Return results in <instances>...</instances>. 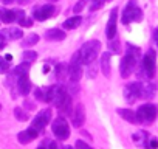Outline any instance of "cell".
I'll return each mask as SVG.
<instances>
[{
  "label": "cell",
  "instance_id": "ab89813d",
  "mask_svg": "<svg viewBox=\"0 0 158 149\" xmlns=\"http://www.w3.org/2000/svg\"><path fill=\"white\" fill-rule=\"evenodd\" d=\"M153 42H155V44L158 45V28H156V30L153 31Z\"/></svg>",
  "mask_w": 158,
  "mask_h": 149
},
{
  "label": "cell",
  "instance_id": "3957f363",
  "mask_svg": "<svg viewBox=\"0 0 158 149\" xmlns=\"http://www.w3.org/2000/svg\"><path fill=\"white\" fill-rule=\"evenodd\" d=\"M155 71H156V54H155V50H149L139 65L136 67V74L139 79H152L155 76Z\"/></svg>",
  "mask_w": 158,
  "mask_h": 149
},
{
  "label": "cell",
  "instance_id": "836d02e7",
  "mask_svg": "<svg viewBox=\"0 0 158 149\" xmlns=\"http://www.w3.org/2000/svg\"><path fill=\"white\" fill-rule=\"evenodd\" d=\"M19 23H20L22 27H25V28H30V27H33V20H31L30 17H27V16H25V17H23V19H22Z\"/></svg>",
  "mask_w": 158,
  "mask_h": 149
},
{
  "label": "cell",
  "instance_id": "ffe728a7",
  "mask_svg": "<svg viewBox=\"0 0 158 149\" xmlns=\"http://www.w3.org/2000/svg\"><path fill=\"white\" fill-rule=\"evenodd\" d=\"M28 71H30V62H23V64H20V65H17V67L13 68L11 76H14V78L19 79V78H22V76H27Z\"/></svg>",
  "mask_w": 158,
  "mask_h": 149
},
{
  "label": "cell",
  "instance_id": "4fadbf2b",
  "mask_svg": "<svg viewBox=\"0 0 158 149\" xmlns=\"http://www.w3.org/2000/svg\"><path fill=\"white\" fill-rule=\"evenodd\" d=\"M85 121V112H84V106L82 104H77L71 113V123L74 127H81Z\"/></svg>",
  "mask_w": 158,
  "mask_h": 149
},
{
  "label": "cell",
  "instance_id": "ac0fdd59",
  "mask_svg": "<svg viewBox=\"0 0 158 149\" xmlns=\"http://www.w3.org/2000/svg\"><path fill=\"white\" fill-rule=\"evenodd\" d=\"M45 37H47V40H54V42L64 40L65 39V31L60 30V28H51V30H48L45 33Z\"/></svg>",
  "mask_w": 158,
  "mask_h": 149
},
{
  "label": "cell",
  "instance_id": "ba28073f",
  "mask_svg": "<svg viewBox=\"0 0 158 149\" xmlns=\"http://www.w3.org/2000/svg\"><path fill=\"white\" fill-rule=\"evenodd\" d=\"M51 130L57 137V140H67L70 137V126H68V123H67V120L64 117H57L53 121Z\"/></svg>",
  "mask_w": 158,
  "mask_h": 149
},
{
  "label": "cell",
  "instance_id": "ee69618b",
  "mask_svg": "<svg viewBox=\"0 0 158 149\" xmlns=\"http://www.w3.org/2000/svg\"><path fill=\"white\" fill-rule=\"evenodd\" d=\"M65 149H73V147H65Z\"/></svg>",
  "mask_w": 158,
  "mask_h": 149
},
{
  "label": "cell",
  "instance_id": "9c48e42d",
  "mask_svg": "<svg viewBox=\"0 0 158 149\" xmlns=\"http://www.w3.org/2000/svg\"><path fill=\"white\" fill-rule=\"evenodd\" d=\"M139 96H141V81L130 83L124 87V100L129 104H133Z\"/></svg>",
  "mask_w": 158,
  "mask_h": 149
},
{
  "label": "cell",
  "instance_id": "cb8c5ba5",
  "mask_svg": "<svg viewBox=\"0 0 158 149\" xmlns=\"http://www.w3.org/2000/svg\"><path fill=\"white\" fill-rule=\"evenodd\" d=\"M0 20L3 23H11L16 20L14 17V11L13 10H5V8H0Z\"/></svg>",
  "mask_w": 158,
  "mask_h": 149
},
{
  "label": "cell",
  "instance_id": "30bf717a",
  "mask_svg": "<svg viewBox=\"0 0 158 149\" xmlns=\"http://www.w3.org/2000/svg\"><path fill=\"white\" fill-rule=\"evenodd\" d=\"M50 120H51V110H50V109H42V110L34 117L31 127L36 129L37 132H40V130H44V129L50 124Z\"/></svg>",
  "mask_w": 158,
  "mask_h": 149
},
{
  "label": "cell",
  "instance_id": "277c9868",
  "mask_svg": "<svg viewBox=\"0 0 158 149\" xmlns=\"http://www.w3.org/2000/svg\"><path fill=\"white\" fill-rule=\"evenodd\" d=\"M99 50H101V42L99 40H89V42H85L82 47H81V50H79V56H81V62H82V65H90V64H93L95 62V59L98 57V54H99Z\"/></svg>",
  "mask_w": 158,
  "mask_h": 149
},
{
  "label": "cell",
  "instance_id": "d590c367",
  "mask_svg": "<svg viewBox=\"0 0 158 149\" xmlns=\"http://www.w3.org/2000/svg\"><path fill=\"white\" fill-rule=\"evenodd\" d=\"M13 11H14V17L17 22H20L25 17V11H22V10H13Z\"/></svg>",
  "mask_w": 158,
  "mask_h": 149
},
{
  "label": "cell",
  "instance_id": "74e56055",
  "mask_svg": "<svg viewBox=\"0 0 158 149\" xmlns=\"http://www.w3.org/2000/svg\"><path fill=\"white\" fill-rule=\"evenodd\" d=\"M47 144H48V147H47V149H60V147H59V144H57L54 140H50V141H47Z\"/></svg>",
  "mask_w": 158,
  "mask_h": 149
},
{
  "label": "cell",
  "instance_id": "4316f807",
  "mask_svg": "<svg viewBox=\"0 0 158 149\" xmlns=\"http://www.w3.org/2000/svg\"><path fill=\"white\" fill-rule=\"evenodd\" d=\"M14 117L19 121H28V118H30V115L27 113V110H23L22 107H16L14 109Z\"/></svg>",
  "mask_w": 158,
  "mask_h": 149
},
{
  "label": "cell",
  "instance_id": "44dd1931",
  "mask_svg": "<svg viewBox=\"0 0 158 149\" xmlns=\"http://www.w3.org/2000/svg\"><path fill=\"white\" fill-rule=\"evenodd\" d=\"M118 115L121 118H124L126 121L129 123H138V118H136V112L135 110H130V109H118Z\"/></svg>",
  "mask_w": 158,
  "mask_h": 149
},
{
  "label": "cell",
  "instance_id": "6da1fadb",
  "mask_svg": "<svg viewBox=\"0 0 158 149\" xmlns=\"http://www.w3.org/2000/svg\"><path fill=\"white\" fill-rule=\"evenodd\" d=\"M45 101L51 103L54 107H57L64 113H71V96L67 93V90L60 86H51L48 87L45 93Z\"/></svg>",
  "mask_w": 158,
  "mask_h": 149
},
{
  "label": "cell",
  "instance_id": "5bb4252c",
  "mask_svg": "<svg viewBox=\"0 0 158 149\" xmlns=\"http://www.w3.org/2000/svg\"><path fill=\"white\" fill-rule=\"evenodd\" d=\"M37 135H39V132L30 126L28 129H25V130L19 132L17 140H19V143H20V144H28V143H31L33 140H36V138H37Z\"/></svg>",
  "mask_w": 158,
  "mask_h": 149
},
{
  "label": "cell",
  "instance_id": "8992f818",
  "mask_svg": "<svg viewBox=\"0 0 158 149\" xmlns=\"http://www.w3.org/2000/svg\"><path fill=\"white\" fill-rule=\"evenodd\" d=\"M143 19V11L138 8V3L136 0H129V3L126 5L124 11H123V16H121V20L124 25H129L130 22L136 20L139 22Z\"/></svg>",
  "mask_w": 158,
  "mask_h": 149
},
{
  "label": "cell",
  "instance_id": "d6986e66",
  "mask_svg": "<svg viewBox=\"0 0 158 149\" xmlns=\"http://www.w3.org/2000/svg\"><path fill=\"white\" fill-rule=\"evenodd\" d=\"M0 34H2L5 39H13V40H17V39L23 37V33H22L20 28H6V30L0 31Z\"/></svg>",
  "mask_w": 158,
  "mask_h": 149
},
{
  "label": "cell",
  "instance_id": "f1b7e54d",
  "mask_svg": "<svg viewBox=\"0 0 158 149\" xmlns=\"http://www.w3.org/2000/svg\"><path fill=\"white\" fill-rule=\"evenodd\" d=\"M109 48H110V51L112 53H119V50H121V45H119V40L115 37V39H112L110 42H109Z\"/></svg>",
  "mask_w": 158,
  "mask_h": 149
},
{
  "label": "cell",
  "instance_id": "8d00e7d4",
  "mask_svg": "<svg viewBox=\"0 0 158 149\" xmlns=\"http://www.w3.org/2000/svg\"><path fill=\"white\" fill-rule=\"evenodd\" d=\"M156 147H158V140L150 137V140H149V143H147V149H156Z\"/></svg>",
  "mask_w": 158,
  "mask_h": 149
},
{
  "label": "cell",
  "instance_id": "60d3db41",
  "mask_svg": "<svg viewBox=\"0 0 158 149\" xmlns=\"http://www.w3.org/2000/svg\"><path fill=\"white\" fill-rule=\"evenodd\" d=\"M16 2H17L19 5H28V3L31 2V0H16Z\"/></svg>",
  "mask_w": 158,
  "mask_h": 149
},
{
  "label": "cell",
  "instance_id": "4dcf8cb0",
  "mask_svg": "<svg viewBox=\"0 0 158 149\" xmlns=\"http://www.w3.org/2000/svg\"><path fill=\"white\" fill-rule=\"evenodd\" d=\"M10 68V62L5 57H0V73H5Z\"/></svg>",
  "mask_w": 158,
  "mask_h": 149
},
{
  "label": "cell",
  "instance_id": "e0dca14e",
  "mask_svg": "<svg viewBox=\"0 0 158 149\" xmlns=\"http://www.w3.org/2000/svg\"><path fill=\"white\" fill-rule=\"evenodd\" d=\"M17 87H19V93L20 95H23V96H27L30 92H31V81H30V78L28 76H22V78H19V81H17Z\"/></svg>",
  "mask_w": 158,
  "mask_h": 149
},
{
  "label": "cell",
  "instance_id": "7bdbcfd3",
  "mask_svg": "<svg viewBox=\"0 0 158 149\" xmlns=\"http://www.w3.org/2000/svg\"><path fill=\"white\" fill-rule=\"evenodd\" d=\"M37 149H47V147H44V146H40V147H37Z\"/></svg>",
  "mask_w": 158,
  "mask_h": 149
},
{
  "label": "cell",
  "instance_id": "e575fe53",
  "mask_svg": "<svg viewBox=\"0 0 158 149\" xmlns=\"http://www.w3.org/2000/svg\"><path fill=\"white\" fill-rule=\"evenodd\" d=\"M76 149H93V147L89 146L87 143H84L82 140H77V141H76Z\"/></svg>",
  "mask_w": 158,
  "mask_h": 149
},
{
  "label": "cell",
  "instance_id": "9a60e30c",
  "mask_svg": "<svg viewBox=\"0 0 158 149\" xmlns=\"http://www.w3.org/2000/svg\"><path fill=\"white\" fill-rule=\"evenodd\" d=\"M132 140H133V143H135L136 146L147 149V143H149V140H150V135H149L146 130H138V132H135V134L132 135Z\"/></svg>",
  "mask_w": 158,
  "mask_h": 149
},
{
  "label": "cell",
  "instance_id": "7402d4cb",
  "mask_svg": "<svg viewBox=\"0 0 158 149\" xmlns=\"http://www.w3.org/2000/svg\"><path fill=\"white\" fill-rule=\"evenodd\" d=\"M82 23V17L81 16H73V17H70V19H67L64 23H62V27L65 28V30H74V28H77L79 25Z\"/></svg>",
  "mask_w": 158,
  "mask_h": 149
},
{
  "label": "cell",
  "instance_id": "8fae6325",
  "mask_svg": "<svg viewBox=\"0 0 158 149\" xmlns=\"http://www.w3.org/2000/svg\"><path fill=\"white\" fill-rule=\"evenodd\" d=\"M53 14H54V6L50 5V3L42 5V6H37V8H34V11H33V17H34L36 20H39V22L50 19Z\"/></svg>",
  "mask_w": 158,
  "mask_h": 149
},
{
  "label": "cell",
  "instance_id": "5b68a950",
  "mask_svg": "<svg viewBox=\"0 0 158 149\" xmlns=\"http://www.w3.org/2000/svg\"><path fill=\"white\" fill-rule=\"evenodd\" d=\"M158 117V107L152 103L141 104L136 110V118L138 123H153Z\"/></svg>",
  "mask_w": 158,
  "mask_h": 149
},
{
  "label": "cell",
  "instance_id": "52a82bcc",
  "mask_svg": "<svg viewBox=\"0 0 158 149\" xmlns=\"http://www.w3.org/2000/svg\"><path fill=\"white\" fill-rule=\"evenodd\" d=\"M81 76H82V62H81L79 51H76L68 65V78L71 79V83H77L81 79Z\"/></svg>",
  "mask_w": 158,
  "mask_h": 149
},
{
  "label": "cell",
  "instance_id": "603a6c76",
  "mask_svg": "<svg viewBox=\"0 0 158 149\" xmlns=\"http://www.w3.org/2000/svg\"><path fill=\"white\" fill-rule=\"evenodd\" d=\"M101 68H102V73L109 78L110 76V53H102V56H101Z\"/></svg>",
  "mask_w": 158,
  "mask_h": 149
},
{
  "label": "cell",
  "instance_id": "f35d334b",
  "mask_svg": "<svg viewBox=\"0 0 158 149\" xmlns=\"http://www.w3.org/2000/svg\"><path fill=\"white\" fill-rule=\"evenodd\" d=\"M5 45H6V39H5V37H3L2 34H0V50H2V48H3Z\"/></svg>",
  "mask_w": 158,
  "mask_h": 149
},
{
  "label": "cell",
  "instance_id": "d4e9b609",
  "mask_svg": "<svg viewBox=\"0 0 158 149\" xmlns=\"http://www.w3.org/2000/svg\"><path fill=\"white\" fill-rule=\"evenodd\" d=\"M67 74H68V67L64 65V64H59V65L56 67V78H57L59 81H64V79L67 78Z\"/></svg>",
  "mask_w": 158,
  "mask_h": 149
},
{
  "label": "cell",
  "instance_id": "7c38bea8",
  "mask_svg": "<svg viewBox=\"0 0 158 149\" xmlns=\"http://www.w3.org/2000/svg\"><path fill=\"white\" fill-rule=\"evenodd\" d=\"M116 22H118V8H113V10L110 11L109 22H107V28H106V34H107L109 40L115 39V36H116Z\"/></svg>",
  "mask_w": 158,
  "mask_h": 149
},
{
  "label": "cell",
  "instance_id": "2e32d148",
  "mask_svg": "<svg viewBox=\"0 0 158 149\" xmlns=\"http://www.w3.org/2000/svg\"><path fill=\"white\" fill-rule=\"evenodd\" d=\"M156 93V86L152 83H141V96L143 100H152Z\"/></svg>",
  "mask_w": 158,
  "mask_h": 149
},
{
  "label": "cell",
  "instance_id": "b9f144b4",
  "mask_svg": "<svg viewBox=\"0 0 158 149\" xmlns=\"http://www.w3.org/2000/svg\"><path fill=\"white\" fill-rule=\"evenodd\" d=\"M2 2H3L5 5H11L13 2H16V0H2Z\"/></svg>",
  "mask_w": 158,
  "mask_h": 149
},
{
  "label": "cell",
  "instance_id": "1f68e13d",
  "mask_svg": "<svg viewBox=\"0 0 158 149\" xmlns=\"http://www.w3.org/2000/svg\"><path fill=\"white\" fill-rule=\"evenodd\" d=\"M106 0H92V5H90V11H95V10H99L102 5H104Z\"/></svg>",
  "mask_w": 158,
  "mask_h": 149
},
{
  "label": "cell",
  "instance_id": "f546056e",
  "mask_svg": "<svg viewBox=\"0 0 158 149\" xmlns=\"http://www.w3.org/2000/svg\"><path fill=\"white\" fill-rule=\"evenodd\" d=\"M87 2H89V0H77V3L73 8V13H81L84 10V6L87 5Z\"/></svg>",
  "mask_w": 158,
  "mask_h": 149
},
{
  "label": "cell",
  "instance_id": "83f0119b",
  "mask_svg": "<svg viewBox=\"0 0 158 149\" xmlns=\"http://www.w3.org/2000/svg\"><path fill=\"white\" fill-rule=\"evenodd\" d=\"M36 57H37V53H36V51H30V50H25V51L22 53V59H23L25 62H30V64H31V62H33V61H34Z\"/></svg>",
  "mask_w": 158,
  "mask_h": 149
},
{
  "label": "cell",
  "instance_id": "f6af8a7d",
  "mask_svg": "<svg viewBox=\"0 0 158 149\" xmlns=\"http://www.w3.org/2000/svg\"><path fill=\"white\" fill-rule=\"evenodd\" d=\"M106 2H107V0H106Z\"/></svg>",
  "mask_w": 158,
  "mask_h": 149
},
{
  "label": "cell",
  "instance_id": "d6a6232c",
  "mask_svg": "<svg viewBox=\"0 0 158 149\" xmlns=\"http://www.w3.org/2000/svg\"><path fill=\"white\" fill-rule=\"evenodd\" d=\"M34 98H36V100H39V101H45V93L42 92V89H39V87H37V89L34 90Z\"/></svg>",
  "mask_w": 158,
  "mask_h": 149
},
{
  "label": "cell",
  "instance_id": "484cf974",
  "mask_svg": "<svg viewBox=\"0 0 158 149\" xmlns=\"http://www.w3.org/2000/svg\"><path fill=\"white\" fill-rule=\"evenodd\" d=\"M39 42V36L37 34H30V36H27L25 39H23V42H22V45L23 47H33L34 44H37Z\"/></svg>",
  "mask_w": 158,
  "mask_h": 149
},
{
  "label": "cell",
  "instance_id": "7a4b0ae2",
  "mask_svg": "<svg viewBox=\"0 0 158 149\" xmlns=\"http://www.w3.org/2000/svg\"><path fill=\"white\" fill-rule=\"evenodd\" d=\"M126 48H127L126 54H124V57L121 59V64H119V73H121L123 78H129L136 70L138 64L141 62V51H139L138 47L127 44Z\"/></svg>",
  "mask_w": 158,
  "mask_h": 149
}]
</instances>
